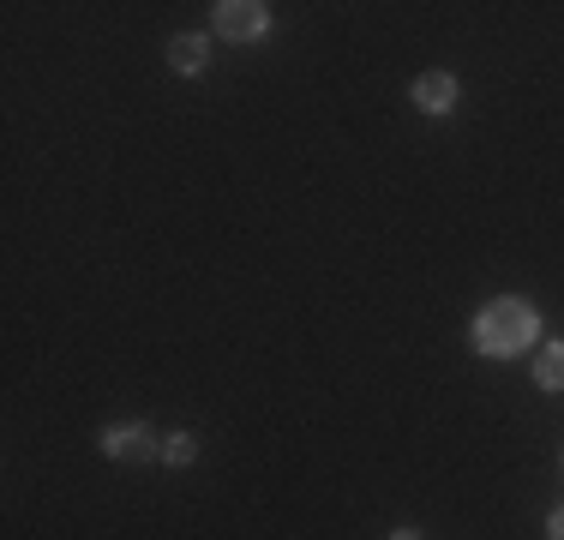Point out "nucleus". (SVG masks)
I'll list each match as a JSON object with an SVG mask.
<instances>
[{
    "label": "nucleus",
    "mask_w": 564,
    "mask_h": 540,
    "mask_svg": "<svg viewBox=\"0 0 564 540\" xmlns=\"http://www.w3.org/2000/svg\"><path fill=\"white\" fill-rule=\"evenodd\" d=\"M534 336H541V313H534L529 301H517V294H505V301H487L475 318V348L492 360L517 355V348H534Z\"/></svg>",
    "instance_id": "f257e3e1"
},
{
    "label": "nucleus",
    "mask_w": 564,
    "mask_h": 540,
    "mask_svg": "<svg viewBox=\"0 0 564 540\" xmlns=\"http://www.w3.org/2000/svg\"><path fill=\"white\" fill-rule=\"evenodd\" d=\"M264 31H271V7H259V0H223L217 7V36H228V43H259Z\"/></svg>",
    "instance_id": "f03ea898"
},
{
    "label": "nucleus",
    "mask_w": 564,
    "mask_h": 540,
    "mask_svg": "<svg viewBox=\"0 0 564 540\" xmlns=\"http://www.w3.org/2000/svg\"><path fill=\"white\" fill-rule=\"evenodd\" d=\"M102 451H109L115 463H144V456L163 451V444H156V432H151V426L132 421V426H109V432H102Z\"/></svg>",
    "instance_id": "7ed1b4c3"
},
{
    "label": "nucleus",
    "mask_w": 564,
    "mask_h": 540,
    "mask_svg": "<svg viewBox=\"0 0 564 540\" xmlns=\"http://www.w3.org/2000/svg\"><path fill=\"white\" fill-rule=\"evenodd\" d=\"M409 97H414L421 115H451V108H456V78L451 73H421Z\"/></svg>",
    "instance_id": "20e7f679"
},
{
    "label": "nucleus",
    "mask_w": 564,
    "mask_h": 540,
    "mask_svg": "<svg viewBox=\"0 0 564 540\" xmlns=\"http://www.w3.org/2000/svg\"><path fill=\"white\" fill-rule=\"evenodd\" d=\"M205 36H174V43H169V66H174V73H205Z\"/></svg>",
    "instance_id": "39448f33"
},
{
    "label": "nucleus",
    "mask_w": 564,
    "mask_h": 540,
    "mask_svg": "<svg viewBox=\"0 0 564 540\" xmlns=\"http://www.w3.org/2000/svg\"><path fill=\"white\" fill-rule=\"evenodd\" d=\"M534 385H541V390H564V343H553V348L534 355Z\"/></svg>",
    "instance_id": "423d86ee"
},
{
    "label": "nucleus",
    "mask_w": 564,
    "mask_h": 540,
    "mask_svg": "<svg viewBox=\"0 0 564 540\" xmlns=\"http://www.w3.org/2000/svg\"><path fill=\"white\" fill-rule=\"evenodd\" d=\"M193 456H198V439H193V432H174V439H163V463L181 468V463H193Z\"/></svg>",
    "instance_id": "0eeeda50"
},
{
    "label": "nucleus",
    "mask_w": 564,
    "mask_h": 540,
    "mask_svg": "<svg viewBox=\"0 0 564 540\" xmlns=\"http://www.w3.org/2000/svg\"><path fill=\"white\" fill-rule=\"evenodd\" d=\"M546 534H553V540H564V505L553 510V517H546Z\"/></svg>",
    "instance_id": "6e6552de"
},
{
    "label": "nucleus",
    "mask_w": 564,
    "mask_h": 540,
    "mask_svg": "<svg viewBox=\"0 0 564 540\" xmlns=\"http://www.w3.org/2000/svg\"><path fill=\"white\" fill-rule=\"evenodd\" d=\"M391 540H421V529H397Z\"/></svg>",
    "instance_id": "1a4fd4ad"
}]
</instances>
